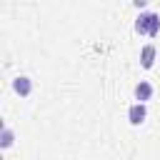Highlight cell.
<instances>
[{
	"mask_svg": "<svg viewBox=\"0 0 160 160\" xmlns=\"http://www.w3.org/2000/svg\"><path fill=\"white\" fill-rule=\"evenodd\" d=\"M135 32H138V35H150V38H155V35L160 32V15L152 12V10L138 15V20H135Z\"/></svg>",
	"mask_w": 160,
	"mask_h": 160,
	"instance_id": "1",
	"label": "cell"
},
{
	"mask_svg": "<svg viewBox=\"0 0 160 160\" xmlns=\"http://www.w3.org/2000/svg\"><path fill=\"white\" fill-rule=\"evenodd\" d=\"M152 62H155V45H142V50H140V65L145 70H150Z\"/></svg>",
	"mask_w": 160,
	"mask_h": 160,
	"instance_id": "5",
	"label": "cell"
},
{
	"mask_svg": "<svg viewBox=\"0 0 160 160\" xmlns=\"http://www.w3.org/2000/svg\"><path fill=\"white\" fill-rule=\"evenodd\" d=\"M12 90H15L20 98H28V95L32 92V80H30L28 75H18V78L12 80Z\"/></svg>",
	"mask_w": 160,
	"mask_h": 160,
	"instance_id": "3",
	"label": "cell"
},
{
	"mask_svg": "<svg viewBox=\"0 0 160 160\" xmlns=\"http://www.w3.org/2000/svg\"><path fill=\"white\" fill-rule=\"evenodd\" d=\"M152 92H155V88H152L148 80H140V82L135 85V100H138V102H148V100L152 98Z\"/></svg>",
	"mask_w": 160,
	"mask_h": 160,
	"instance_id": "4",
	"label": "cell"
},
{
	"mask_svg": "<svg viewBox=\"0 0 160 160\" xmlns=\"http://www.w3.org/2000/svg\"><path fill=\"white\" fill-rule=\"evenodd\" d=\"M12 140H15V132H12L10 128H2V132H0V145H2V148H10Z\"/></svg>",
	"mask_w": 160,
	"mask_h": 160,
	"instance_id": "6",
	"label": "cell"
},
{
	"mask_svg": "<svg viewBox=\"0 0 160 160\" xmlns=\"http://www.w3.org/2000/svg\"><path fill=\"white\" fill-rule=\"evenodd\" d=\"M145 118H148L145 102H132L130 110H128V120H130V125H140V122H145Z\"/></svg>",
	"mask_w": 160,
	"mask_h": 160,
	"instance_id": "2",
	"label": "cell"
}]
</instances>
